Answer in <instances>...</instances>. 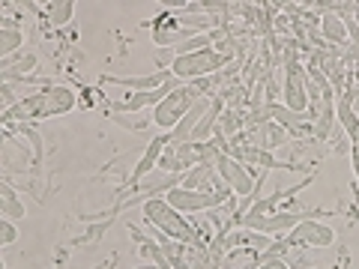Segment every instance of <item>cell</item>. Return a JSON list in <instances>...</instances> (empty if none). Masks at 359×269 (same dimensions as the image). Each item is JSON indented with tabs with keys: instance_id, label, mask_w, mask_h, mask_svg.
Masks as SVG:
<instances>
[{
	"instance_id": "6da1fadb",
	"label": "cell",
	"mask_w": 359,
	"mask_h": 269,
	"mask_svg": "<svg viewBox=\"0 0 359 269\" xmlns=\"http://www.w3.org/2000/svg\"><path fill=\"white\" fill-rule=\"evenodd\" d=\"M78 105V96L75 90L69 87H45L42 93L36 96H27V99H18L15 108L4 111L0 123L4 126H13V120H48V117H60V114H69V111Z\"/></svg>"
},
{
	"instance_id": "7a4b0ae2",
	"label": "cell",
	"mask_w": 359,
	"mask_h": 269,
	"mask_svg": "<svg viewBox=\"0 0 359 269\" xmlns=\"http://www.w3.org/2000/svg\"><path fill=\"white\" fill-rule=\"evenodd\" d=\"M141 212H144V221H147L150 228L159 230V237L171 240V242H183V245H195L198 242V230L186 221L183 212L174 209L162 195L144 200Z\"/></svg>"
},
{
	"instance_id": "3957f363",
	"label": "cell",
	"mask_w": 359,
	"mask_h": 269,
	"mask_svg": "<svg viewBox=\"0 0 359 269\" xmlns=\"http://www.w3.org/2000/svg\"><path fill=\"white\" fill-rule=\"evenodd\" d=\"M233 63V54H224L219 48H201V51H192V54H177V57L168 63V69L177 81L183 84H192V81H201L204 75H219L224 72L228 66Z\"/></svg>"
},
{
	"instance_id": "277c9868",
	"label": "cell",
	"mask_w": 359,
	"mask_h": 269,
	"mask_svg": "<svg viewBox=\"0 0 359 269\" xmlns=\"http://www.w3.org/2000/svg\"><path fill=\"white\" fill-rule=\"evenodd\" d=\"M285 108L297 114H309V72L299 60H285V81H282Z\"/></svg>"
},
{
	"instance_id": "5b68a950",
	"label": "cell",
	"mask_w": 359,
	"mask_h": 269,
	"mask_svg": "<svg viewBox=\"0 0 359 269\" xmlns=\"http://www.w3.org/2000/svg\"><path fill=\"white\" fill-rule=\"evenodd\" d=\"M320 212H269V216H243L240 224L264 237H276V233H290L299 221L306 219H318Z\"/></svg>"
},
{
	"instance_id": "8992f818",
	"label": "cell",
	"mask_w": 359,
	"mask_h": 269,
	"mask_svg": "<svg viewBox=\"0 0 359 269\" xmlns=\"http://www.w3.org/2000/svg\"><path fill=\"white\" fill-rule=\"evenodd\" d=\"M168 204L174 209L186 212H207V209H219L222 204H228L231 195H207V192H192V188H183V186H174L162 195Z\"/></svg>"
},
{
	"instance_id": "52a82bcc",
	"label": "cell",
	"mask_w": 359,
	"mask_h": 269,
	"mask_svg": "<svg viewBox=\"0 0 359 269\" xmlns=\"http://www.w3.org/2000/svg\"><path fill=\"white\" fill-rule=\"evenodd\" d=\"M216 174L224 179V186L231 188L233 195H240V198H252V192H255V177H252V171L245 167L243 162H237L233 156H228V153H219L216 156Z\"/></svg>"
},
{
	"instance_id": "ba28073f",
	"label": "cell",
	"mask_w": 359,
	"mask_h": 269,
	"mask_svg": "<svg viewBox=\"0 0 359 269\" xmlns=\"http://www.w3.org/2000/svg\"><path fill=\"white\" fill-rule=\"evenodd\" d=\"M287 242L299 245V249H330L335 242V230L318 219H306L287 233Z\"/></svg>"
},
{
	"instance_id": "9c48e42d",
	"label": "cell",
	"mask_w": 359,
	"mask_h": 269,
	"mask_svg": "<svg viewBox=\"0 0 359 269\" xmlns=\"http://www.w3.org/2000/svg\"><path fill=\"white\" fill-rule=\"evenodd\" d=\"M180 84H183V81H177V78H174V81H168L159 90H144V93L126 96L123 102H111V114H138V111H144V108H156L168 93H174Z\"/></svg>"
},
{
	"instance_id": "30bf717a",
	"label": "cell",
	"mask_w": 359,
	"mask_h": 269,
	"mask_svg": "<svg viewBox=\"0 0 359 269\" xmlns=\"http://www.w3.org/2000/svg\"><path fill=\"white\" fill-rule=\"evenodd\" d=\"M39 57L33 51L25 54H13V57H4L0 60V84H13V81H25L30 78V72L36 69Z\"/></svg>"
},
{
	"instance_id": "8fae6325",
	"label": "cell",
	"mask_w": 359,
	"mask_h": 269,
	"mask_svg": "<svg viewBox=\"0 0 359 269\" xmlns=\"http://www.w3.org/2000/svg\"><path fill=\"white\" fill-rule=\"evenodd\" d=\"M168 147H171V138H168V134H159V138H153L150 147L144 150V156L138 159V165H135V171H132V177H129V186H138L141 179H147L153 167H159V159H162V153H165Z\"/></svg>"
},
{
	"instance_id": "7c38bea8",
	"label": "cell",
	"mask_w": 359,
	"mask_h": 269,
	"mask_svg": "<svg viewBox=\"0 0 359 269\" xmlns=\"http://www.w3.org/2000/svg\"><path fill=\"white\" fill-rule=\"evenodd\" d=\"M168 81H174L171 69H159L153 75H144V78H120V75H102V84H120V87H132L135 93H144V90H159L165 87Z\"/></svg>"
},
{
	"instance_id": "4fadbf2b",
	"label": "cell",
	"mask_w": 359,
	"mask_h": 269,
	"mask_svg": "<svg viewBox=\"0 0 359 269\" xmlns=\"http://www.w3.org/2000/svg\"><path fill=\"white\" fill-rule=\"evenodd\" d=\"M210 105H212V96H204V99H198V102L192 105V111L180 120V126L174 129V132H168V138H171V144H186L189 138H192V132L198 129V123H201V117L210 111Z\"/></svg>"
},
{
	"instance_id": "5bb4252c",
	"label": "cell",
	"mask_w": 359,
	"mask_h": 269,
	"mask_svg": "<svg viewBox=\"0 0 359 269\" xmlns=\"http://www.w3.org/2000/svg\"><path fill=\"white\" fill-rule=\"evenodd\" d=\"M0 216H4L6 221H18V219H25L27 216V207H25V200H21L15 195V188L6 183H0Z\"/></svg>"
},
{
	"instance_id": "9a60e30c",
	"label": "cell",
	"mask_w": 359,
	"mask_h": 269,
	"mask_svg": "<svg viewBox=\"0 0 359 269\" xmlns=\"http://www.w3.org/2000/svg\"><path fill=\"white\" fill-rule=\"evenodd\" d=\"M320 33H323V39L332 42V45H347V42H351V39H347L344 21L335 15V13H323V18H320Z\"/></svg>"
},
{
	"instance_id": "2e32d148",
	"label": "cell",
	"mask_w": 359,
	"mask_h": 269,
	"mask_svg": "<svg viewBox=\"0 0 359 269\" xmlns=\"http://www.w3.org/2000/svg\"><path fill=\"white\" fill-rule=\"evenodd\" d=\"M335 111H339V120H341V126L347 132V138H353V134L359 132V117H356V111L351 105V96H339V99H335Z\"/></svg>"
},
{
	"instance_id": "e0dca14e",
	"label": "cell",
	"mask_w": 359,
	"mask_h": 269,
	"mask_svg": "<svg viewBox=\"0 0 359 269\" xmlns=\"http://www.w3.org/2000/svg\"><path fill=\"white\" fill-rule=\"evenodd\" d=\"M45 15H48V25L63 27V25H69V21H72V15H75V4H72V0H57V4H48Z\"/></svg>"
},
{
	"instance_id": "ac0fdd59",
	"label": "cell",
	"mask_w": 359,
	"mask_h": 269,
	"mask_svg": "<svg viewBox=\"0 0 359 269\" xmlns=\"http://www.w3.org/2000/svg\"><path fill=\"white\" fill-rule=\"evenodd\" d=\"M21 42H25L21 30H15L13 25H4V30H0V60H4V57H13Z\"/></svg>"
},
{
	"instance_id": "d6986e66",
	"label": "cell",
	"mask_w": 359,
	"mask_h": 269,
	"mask_svg": "<svg viewBox=\"0 0 359 269\" xmlns=\"http://www.w3.org/2000/svg\"><path fill=\"white\" fill-rule=\"evenodd\" d=\"M18 132H21V138H27V144H30L33 165H39V162H42V150H45V141H42V134H39L36 129L25 126V123H21V126H18Z\"/></svg>"
},
{
	"instance_id": "ffe728a7",
	"label": "cell",
	"mask_w": 359,
	"mask_h": 269,
	"mask_svg": "<svg viewBox=\"0 0 359 269\" xmlns=\"http://www.w3.org/2000/svg\"><path fill=\"white\" fill-rule=\"evenodd\" d=\"M18 240V230H15V224L13 221H0V245H13Z\"/></svg>"
},
{
	"instance_id": "44dd1931",
	"label": "cell",
	"mask_w": 359,
	"mask_h": 269,
	"mask_svg": "<svg viewBox=\"0 0 359 269\" xmlns=\"http://www.w3.org/2000/svg\"><path fill=\"white\" fill-rule=\"evenodd\" d=\"M351 162H353V177L359 179V132L351 138Z\"/></svg>"
},
{
	"instance_id": "7402d4cb",
	"label": "cell",
	"mask_w": 359,
	"mask_h": 269,
	"mask_svg": "<svg viewBox=\"0 0 359 269\" xmlns=\"http://www.w3.org/2000/svg\"><path fill=\"white\" fill-rule=\"evenodd\" d=\"M257 269H290L287 261H282V257H273V261H261V266Z\"/></svg>"
},
{
	"instance_id": "603a6c76",
	"label": "cell",
	"mask_w": 359,
	"mask_h": 269,
	"mask_svg": "<svg viewBox=\"0 0 359 269\" xmlns=\"http://www.w3.org/2000/svg\"><path fill=\"white\" fill-rule=\"evenodd\" d=\"M135 269H159L156 263H141V266H135Z\"/></svg>"
}]
</instances>
